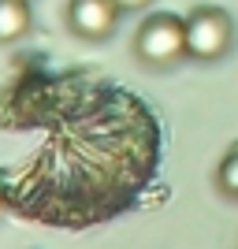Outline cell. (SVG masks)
<instances>
[{
    "mask_svg": "<svg viewBox=\"0 0 238 249\" xmlns=\"http://www.w3.org/2000/svg\"><path fill=\"white\" fill-rule=\"evenodd\" d=\"M220 186L227 190L231 197H238V145L223 156V164H220Z\"/></svg>",
    "mask_w": 238,
    "mask_h": 249,
    "instance_id": "cell-5",
    "label": "cell"
},
{
    "mask_svg": "<svg viewBox=\"0 0 238 249\" xmlns=\"http://www.w3.org/2000/svg\"><path fill=\"white\" fill-rule=\"evenodd\" d=\"M26 30H30L26 0H0V41H15Z\"/></svg>",
    "mask_w": 238,
    "mask_h": 249,
    "instance_id": "cell-4",
    "label": "cell"
},
{
    "mask_svg": "<svg viewBox=\"0 0 238 249\" xmlns=\"http://www.w3.org/2000/svg\"><path fill=\"white\" fill-rule=\"evenodd\" d=\"M119 4L115 0H71L67 4V22L78 37H90V41H101L115 30L119 22Z\"/></svg>",
    "mask_w": 238,
    "mask_h": 249,
    "instance_id": "cell-3",
    "label": "cell"
},
{
    "mask_svg": "<svg viewBox=\"0 0 238 249\" xmlns=\"http://www.w3.org/2000/svg\"><path fill=\"white\" fill-rule=\"evenodd\" d=\"M231 49V15L223 8L201 4L186 15V52L197 60H220Z\"/></svg>",
    "mask_w": 238,
    "mask_h": 249,
    "instance_id": "cell-2",
    "label": "cell"
},
{
    "mask_svg": "<svg viewBox=\"0 0 238 249\" xmlns=\"http://www.w3.org/2000/svg\"><path fill=\"white\" fill-rule=\"evenodd\" d=\"M134 52L149 67H171V63H179L183 56H190L186 52V19H179L171 11L149 15L138 26Z\"/></svg>",
    "mask_w": 238,
    "mask_h": 249,
    "instance_id": "cell-1",
    "label": "cell"
},
{
    "mask_svg": "<svg viewBox=\"0 0 238 249\" xmlns=\"http://www.w3.org/2000/svg\"><path fill=\"white\" fill-rule=\"evenodd\" d=\"M115 4H119L123 11H138V8H145L149 0H115Z\"/></svg>",
    "mask_w": 238,
    "mask_h": 249,
    "instance_id": "cell-6",
    "label": "cell"
}]
</instances>
